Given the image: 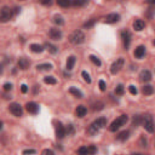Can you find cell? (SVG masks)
I'll use <instances>...</instances> for the list:
<instances>
[{"mask_svg": "<svg viewBox=\"0 0 155 155\" xmlns=\"http://www.w3.org/2000/svg\"><path fill=\"white\" fill-rule=\"evenodd\" d=\"M38 70H40V71H46V70H51L52 69V64H50V63H44V64H39L38 67Z\"/></svg>", "mask_w": 155, "mask_h": 155, "instance_id": "obj_24", "label": "cell"}, {"mask_svg": "<svg viewBox=\"0 0 155 155\" xmlns=\"http://www.w3.org/2000/svg\"><path fill=\"white\" fill-rule=\"evenodd\" d=\"M94 109H95V110H101V109H103V104H102V103H98V104H95Z\"/></svg>", "mask_w": 155, "mask_h": 155, "instance_id": "obj_42", "label": "cell"}, {"mask_svg": "<svg viewBox=\"0 0 155 155\" xmlns=\"http://www.w3.org/2000/svg\"><path fill=\"white\" fill-rule=\"evenodd\" d=\"M89 0H71V4L73 6H84L85 4H87Z\"/></svg>", "mask_w": 155, "mask_h": 155, "instance_id": "obj_27", "label": "cell"}, {"mask_svg": "<svg viewBox=\"0 0 155 155\" xmlns=\"http://www.w3.org/2000/svg\"><path fill=\"white\" fill-rule=\"evenodd\" d=\"M78 153L79 154H89V148L87 147H81L78 149Z\"/></svg>", "mask_w": 155, "mask_h": 155, "instance_id": "obj_35", "label": "cell"}, {"mask_svg": "<svg viewBox=\"0 0 155 155\" xmlns=\"http://www.w3.org/2000/svg\"><path fill=\"white\" fill-rule=\"evenodd\" d=\"M147 1V4H149V5H153V6H155V0H146Z\"/></svg>", "mask_w": 155, "mask_h": 155, "instance_id": "obj_46", "label": "cell"}, {"mask_svg": "<svg viewBox=\"0 0 155 155\" xmlns=\"http://www.w3.org/2000/svg\"><path fill=\"white\" fill-rule=\"evenodd\" d=\"M144 55H146V47L144 46H138L136 50H135V57L136 58H138V59H141V58H143L144 57Z\"/></svg>", "mask_w": 155, "mask_h": 155, "instance_id": "obj_13", "label": "cell"}, {"mask_svg": "<svg viewBox=\"0 0 155 155\" xmlns=\"http://www.w3.org/2000/svg\"><path fill=\"white\" fill-rule=\"evenodd\" d=\"M154 45H155V40H154Z\"/></svg>", "mask_w": 155, "mask_h": 155, "instance_id": "obj_47", "label": "cell"}, {"mask_svg": "<svg viewBox=\"0 0 155 155\" xmlns=\"http://www.w3.org/2000/svg\"><path fill=\"white\" fill-rule=\"evenodd\" d=\"M69 92H70L71 95H74L75 97H78V98H82V92L80 90H78L76 87H70Z\"/></svg>", "mask_w": 155, "mask_h": 155, "instance_id": "obj_23", "label": "cell"}, {"mask_svg": "<svg viewBox=\"0 0 155 155\" xmlns=\"http://www.w3.org/2000/svg\"><path fill=\"white\" fill-rule=\"evenodd\" d=\"M66 131H67L68 133H73V131H74V130H73V126H71V125H69V126L67 127V130H66Z\"/></svg>", "mask_w": 155, "mask_h": 155, "instance_id": "obj_45", "label": "cell"}, {"mask_svg": "<svg viewBox=\"0 0 155 155\" xmlns=\"http://www.w3.org/2000/svg\"><path fill=\"white\" fill-rule=\"evenodd\" d=\"M54 22H55L56 24H58V26H62V24L64 23V21H63V18H62L61 16H55Z\"/></svg>", "mask_w": 155, "mask_h": 155, "instance_id": "obj_30", "label": "cell"}, {"mask_svg": "<svg viewBox=\"0 0 155 155\" xmlns=\"http://www.w3.org/2000/svg\"><path fill=\"white\" fill-rule=\"evenodd\" d=\"M45 47L47 49L49 52H50V54H52V55H55V54H57V52H58V49H57L55 45H52V44L46 43V44H45Z\"/></svg>", "mask_w": 155, "mask_h": 155, "instance_id": "obj_21", "label": "cell"}, {"mask_svg": "<svg viewBox=\"0 0 155 155\" xmlns=\"http://www.w3.org/2000/svg\"><path fill=\"white\" fill-rule=\"evenodd\" d=\"M75 57L74 56H70V57H68V59H67V69L68 70H71L73 69V67H74V64H75Z\"/></svg>", "mask_w": 155, "mask_h": 155, "instance_id": "obj_19", "label": "cell"}, {"mask_svg": "<svg viewBox=\"0 0 155 155\" xmlns=\"http://www.w3.org/2000/svg\"><path fill=\"white\" fill-rule=\"evenodd\" d=\"M121 39H122L124 46H125V49L127 50L130 46V43H131V33L129 30H124V32H121Z\"/></svg>", "mask_w": 155, "mask_h": 155, "instance_id": "obj_8", "label": "cell"}, {"mask_svg": "<svg viewBox=\"0 0 155 155\" xmlns=\"http://www.w3.org/2000/svg\"><path fill=\"white\" fill-rule=\"evenodd\" d=\"M142 116H139V115H135L133 116V119H132V125L135 126V127H137V126H139L141 125V122H142Z\"/></svg>", "mask_w": 155, "mask_h": 155, "instance_id": "obj_25", "label": "cell"}, {"mask_svg": "<svg viewBox=\"0 0 155 155\" xmlns=\"http://www.w3.org/2000/svg\"><path fill=\"white\" fill-rule=\"evenodd\" d=\"M44 82H45V84H49V85H56L57 84V80L54 76H46L44 79Z\"/></svg>", "mask_w": 155, "mask_h": 155, "instance_id": "obj_26", "label": "cell"}, {"mask_svg": "<svg viewBox=\"0 0 155 155\" xmlns=\"http://www.w3.org/2000/svg\"><path fill=\"white\" fill-rule=\"evenodd\" d=\"M43 154H44V155H47V154H49V155H54V151L51 150V149H45V150L43 151Z\"/></svg>", "mask_w": 155, "mask_h": 155, "instance_id": "obj_43", "label": "cell"}, {"mask_svg": "<svg viewBox=\"0 0 155 155\" xmlns=\"http://www.w3.org/2000/svg\"><path fill=\"white\" fill-rule=\"evenodd\" d=\"M129 136H130V132H129V131H122V132H120V133H119L116 138H118L119 141L124 142V141H126V139L129 138Z\"/></svg>", "mask_w": 155, "mask_h": 155, "instance_id": "obj_22", "label": "cell"}, {"mask_svg": "<svg viewBox=\"0 0 155 155\" xmlns=\"http://www.w3.org/2000/svg\"><path fill=\"white\" fill-rule=\"evenodd\" d=\"M106 125H107V119H106V118H99V119L95 120L94 122L91 124V126L89 127V130H87L89 135H91V136L96 135V133H97L101 129L104 127Z\"/></svg>", "mask_w": 155, "mask_h": 155, "instance_id": "obj_1", "label": "cell"}, {"mask_svg": "<svg viewBox=\"0 0 155 155\" xmlns=\"http://www.w3.org/2000/svg\"><path fill=\"white\" fill-rule=\"evenodd\" d=\"M142 124H143V127L146 129V131H148L149 133H153L154 130H155V126H154V120H153V116L147 114L142 119Z\"/></svg>", "mask_w": 155, "mask_h": 155, "instance_id": "obj_4", "label": "cell"}, {"mask_svg": "<svg viewBox=\"0 0 155 155\" xmlns=\"http://www.w3.org/2000/svg\"><path fill=\"white\" fill-rule=\"evenodd\" d=\"M144 26H146V23H144L143 19H136L135 22H133V29L137 30V32H141V30L144 29Z\"/></svg>", "mask_w": 155, "mask_h": 155, "instance_id": "obj_14", "label": "cell"}, {"mask_svg": "<svg viewBox=\"0 0 155 155\" xmlns=\"http://www.w3.org/2000/svg\"><path fill=\"white\" fill-rule=\"evenodd\" d=\"M122 66H124V58H118L114 62V63L111 64V67H110V73L111 74H118L119 71L121 70Z\"/></svg>", "mask_w": 155, "mask_h": 155, "instance_id": "obj_6", "label": "cell"}, {"mask_svg": "<svg viewBox=\"0 0 155 155\" xmlns=\"http://www.w3.org/2000/svg\"><path fill=\"white\" fill-rule=\"evenodd\" d=\"M120 19V16L118 14H110L106 17V23H115Z\"/></svg>", "mask_w": 155, "mask_h": 155, "instance_id": "obj_15", "label": "cell"}, {"mask_svg": "<svg viewBox=\"0 0 155 155\" xmlns=\"http://www.w3.org/2000/svg\"><path fill=\"white\" fill-rule=\"evenodd\" d=\"M124 91H125V90H124V86L120 84V85H118L116 89H115V94L119 95V96H121V95H124Z\"/></svg>", "mask_w": 155, "mask_h": 155, "instance_id": "obj_31", "label": "cell"}, {"mask_svg": "<svg viewBox=\"0 0 155 155\" xmlns=\"http://www.w3.org/2000/svg\"><path fill=\"white\" fill-rule=\"evenodd\" d=\"M70 3H71L70 0H57V4L62 7H68L70 5Z\"/></svg>", "mask_w": 155, "mask_h": 155, "instance_id": "obj_29", "label": "cell"}, {"mask_svg": "<svg viewBox=\"0 0 155 155\" xmlns=\"http://www.w3.org/2000/svg\"><path fill=\"white\" fill-rule=\"evenodd\" d=\"M154 92V87L151 85H146L142 87V94L146 95V96H149V95H153Z\"/></svg>", "mask_w": 155, "mask_h": 155, "instance_id": "obj_18", "label": "cell"}, {"mask_svg": "<svg viewBox=\"0 0 155 155\" xmlns=\"http://www.w3.org/2000/svg\"><path fill=\"white\" fill-rule=\"evenodd\" d=\"M11 90H12V85L11 84H9V82H7V84L4 85V91H11Z\"/></svg>", "mask_w": 155, "mask_h": 155, "instance_id": "obj_38", "label": "cell"}, {"mask_svg": "<svg viewBox=\"0 0 155 155\" xmlns=\"http://www.w3.org/2000/svg\"><path fill=\"white\" fill-rule=\"evenodd\" d=\"M51 0H41V4H44V5H51Z\"/></svg>", "mask_w": 155, "mask_h": 155, "instance_id": "obj_44", "label": "cell"}, {"mask_svg": "<svg viewBox=\"0 0 155 155\" xmlns=\"http://www.w3.org/2000/svg\"><path fill=\"white\" fill-rule=\"evenodd\" d=\"M21 91H22V94H27V92H28V86L23 84L22 86H21Z\"/></svg>", "mask_w": 155, "mask_h": 155, "instance_id": "obj_40", "label": "cell"}, {"mask_svg": "<svg viewBox=\"0 0 155 155\" xmlns=\"http://www.w3.org/2000/svg\"><path fill=\"white\" fill-rule=\"evenodd\" d=\"M97 151V148L95 146H90L89 147V154H95Z\"/></svg>", "mask_w": 155, "mask_h": 155, "instance_id": "obj_37", "label": "cell"}, {"mask_svg": "<svg viewBox=\"0 0 155 155\" xmlns=\"http://www.w3.org/2000/svg\"><path fill=\"white\" fill-rule=\"evenodd\" d=\"M26 109L28 110V113H30V114H36L39 111V107L34 102H28L26 104Z\"/></svg>", "mask_w": 155, "mask_h": 155, "instance_id": "obj_10", "label": "cell"}, {"mask_svg": "<svg viewBox=\"0 0 155 155\" xmlns=\"http://www.w3.org/2000/svg\"><path fill=\"white\" fill-rule=\"evenodd\" d=\"M84 40H85V35H84V33H82L81 30H75V32H73L70 34V36H69V41L71 44H74V45L82 44V43H84Z\"/></svg>", "mask_w": 155, "mask_h": 155, "instance_id": "obj_3", "label": "cell"}, {"mask_svg": "<svg viewBox=\"0 0 155 155\" xmlns=\"http://www.w3.org/2000/svg\"><path fill=\"white\" fill-rule=\"evenodd\" d=\"M98 85H99V90H101V91H106V89H107V85H106L104 80H99Z\"/></svg>", "mask_w": 155, "mask_h": 155, "instance_id": "obj_34", "label": "cell"}, {"mask_svg": "<svg viewBox=\"0 0 155 155\" xmlns=\"http://www.w3.org/2000/svg\"><path fill=\"white\" fill-rule=\"evenodd\" d=\"M129 91H130V94L133 95V96H136V95L138 94L137 87H136V86H133V85H130V86H129Z\"/></svg>", "mask_w": 155, "mask_h": 155, "instance_id": "obj_33", "label": "cell"}, {"mask_svg": "<svg viewBox=\"0 0 155 155\" xmlns=\"http://www.w3.org/2000/svg\"><path fill=\"white\" fill-rule=\"evenodd\" d=\"M18 67L21 69H23V70L28 69V67H29V61L27 58H19L18 59Z\"/></svg>", "mask_w": 155, "mask_h": 155, "instance_id": "obj_16", "label": "cell"}, {"mask_svg": "<svg viewBox=\"0 0 155 155\" xmlns=\"http://www.w3.org/2000/svg\"><path fill=\"white\" fill-rule=\"evenodd\" d=\"M127 120H129L127 115H121V116H119L118 119H115L114 121H113V122L110 124V126H109V131H110V132H115V131H116V130H119L121 126L125 125V124L127 122Z\"/></svg>", "mask_w": 155, "mask_h": 155, "instance_id": "obj_2", "label": "cell"}, {"mask_svg": "<svg viewBox=\"0 0 155 155\" xmlns=\"http://www.w3.org/2000/svg\"><path fill=\"white\" fill-rule=\"evenodd\" d=\"M95 22L96 21L95 19H91V21H89V22H86V23H84V28H91L92 26L95 24Z\"/></svg>", "mask_w": 155, "mask_h": 155, "instance_id": "obj_36", "label": "cell"}, {"mask_svg": "<svg viewBox=\"0 0 155 155\" xmlns=\"http://www.w3.org/2000/svg\"><path fill=\"white\" fill-rule=\"evenodd\" d=\"M30 50H32L33 52H35V54H40V52H43V51H44V47L41 45H39V44H32V45H30Z\"/></svg>", "mask_w": 155, "mask_h": 155, "instance_id": "obj_20", "label": "cell"}, {"mask_svg": "<svg viewBox=\"0 0 155 155\" xmlns=\"http://www.w3.org/2000/svg\"><path fill=\"white\" fill-rule=\"evenodd\" d=\"M141 147H147V139L144 137H141Z\"/></svg>", "mask_w": 155, "mask_h": 155, "instance_id": "obj_39", "label": "cell"}, {"mask_svg": "<svg viewBox=\"0 0 155 155\" xmlns=\"http://www.w3.org/2000/svg\"><path fill=\"white\" fill-rule=\"evenodd\" d=\"M139 78H141V80H142V81L148 82V81H150V80H151V73H150L149 70L144 69V70H142V71H141Z\"/></svg>", "mask_w": 155, "mask_h": 155, "instance_id": "obj_12", "label": "cell"}, {"mask_svg": "<svg viewBox=\"0 0 155 155\" xmlns=\"http://www.w3.org/2000/svg\"><path fill=\"white\" fill-rule=\"evenodd\" d=\"M75 113H76V115H78L79 118H84V116L86 115V113H87V109H86V107H84V106H79V107L76 108Z\"/></svg>", "mask_w": 155, "mask_h": 155, "instance_id": "obj_17", "label": "cell"}, {"mask_svg": "<svg viewBox=\"0 0 155 155\" xmlns=\"http://www.w3.org/2000/svg\"><path fill=\"white\" fill-rule=\"evenodd\" d=\"M9 109H10V111H11L15 116H18L19 118V116H22V114H23L22 107H21L18 103H11V104L9 106Z\"/></svg>", "mask_w": 155, "mask_h": 155, "instance_id": "obj_7", "label": "cell"}, {"mask_svg": "<svg viewBox=\"0 0 155 155\" xmlns=\"http://www.w3.org/2000/svg\"><path fill=\"white\" fill-rule=\"evenodd\" d=\"M90 59H91V62H92V63H94L95 66H97V67H101L102 62L99 61V58H98V57H96V56H94V55H91V56H90Z\"/></svg>", "mask_w": 155, "mask_h": 155, "instance_id": "obj_28", "label": "cell"}, {"mask_svg": "<svg viewBox=\"0 0 155 155\" xmlns=\"http://www.w3.org/2000/svg\"><path fill=\"white\" fill-rule=\"evenodd\" d=\"M14 11L10 7H7V6H4L3 9H1V11H0V21H1L3 23H5V22H7V21H10L12 18V16H14Z\"/></svg>", "mask_w": 155, "mask_h": 155, "instance_id": "obj_5", "label": "cell"}, {"mask_svg": "<svg viewBox=\"0 0 155 155\" xmlns=\"http://www.w3.org/2000/svg\"><path fill=\"white\" fill-rule=\"evenodd\" d=\"M81 75H82V78H84V80L87 82V84H91V78H90V75H89L87 71H82Z\"/></svg>", "mask_w": 155, "mask_h": 155, "instance_id": "obj_32", "label": "cell"}, {"mask_svg": "<svg viewBox=\"0 0 155 155\" xmlns=\"http://www.w3.org/2000/svg\"><path fill=\"white\" fill-rule=\"evenodd\" d=\"M66 129H64V126L62 125L61 122H58L57 125H56V136H57V138H59V139H62L64 136H66Z\"/></svg>", "mask_w": 155, "mask_h": 155, "instance_id": "obj_9", "label": "cell"}, {"mask_svg": "<svg viewBox=\"0 0 155 155\" xmlns=\"http://www.w3.org/2000/svg\"><path fill=\"white\" fill-rule=\"evenodd\" d=\"M49 35H50L51 39H54V40H59L62 38V32L57 28H51Z\"/></svg>", "mask_w": 155, "mask_h": 155, "instance_id": "obj_11", "label": "cell"}, {"mask_svg": "<svg viewBox=\"0 0 155 155\" xmlns=\"http://www.w3.org/2000/svg\"><path fill=\"white\" fill-rule=\"evenodd\" d=\"M36 151L34 150V149H26V150H23V154H35Z\"/></svg>", "mask_w": 155, "mask_h": 155, "instance_id": "obj_41", "label": "cell"}]
</instances>
